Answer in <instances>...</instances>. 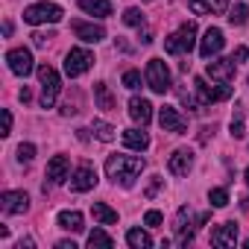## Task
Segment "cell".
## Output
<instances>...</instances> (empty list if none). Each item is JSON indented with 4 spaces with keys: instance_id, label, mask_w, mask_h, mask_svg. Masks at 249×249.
Segmentation results:
<instances>
[{
    "instance_id": "cell-1",
    "label": "cell",
    "mask_w": 249,
    "mask_h": 249,
    "mask_svg": "<svg viewBox=\"0 0 249 249\" xmlns=\"http://www.w3.org/2000/svg\"><path fill=\"white\" fill-rule=\"evenodd\" d=\"M144 167H147V161L141 156H108L106 159V176L123 188H132Z\"/></svg>"
},
{
    "instance_id": "cell-2",
    "label": "cell",
    "mask_w": 249,
    "mask_h": 249,
    "mask_svg": "<svg viewBox=\"0 0 249 249\" xmlns=\"http://www.w3.org/2000/svg\"><path fill=\"white\" fill-rule=\"evenodd\" d=\"M194 47H196V24H194V21L182 24L176 33H170V36L164 38V50H167L170 56H188Z\"/></svg>"
},
{
    "instance_id": "cell-3",
    "label": "cell",
    "mask_w": 249,
    "mask_h": 249,
    "mask_svg": "<svg viewBox=\"0 0 249 249\" xmlns=\"http://www.w3.org/2000/svg\"><path fill=\"white\" fill-rule=\"evenodd\" d=\"M38 82H41V108H53L56 97L62 91V76L50 65H38Z\"/></svg>"
},
{
    "instance_id": "cell-4",
    "label": "cell",
    "mask_w": 249,
    "mask_h": 249,
    "mask_svg": "<svg viewBox=\"0 0 249 249\" xmlns=\"http://www.w3.org/2000/svg\"><path fill=\"white\" fill-rule=\"evenodd\" d=\"M65 18V9L62 6H56V3H33L30 9H24V21L27 24H33V27H38V24H59Z\"/></svg>"
},
{
    "instance_id": "cell-5",
    "label": "cell",
    "mask_w": 249,
    "mask_h": 249,
    "mask_svg": "<svg viewBox=\"0 0 249 249\" xmlns=\"http://www.w3.org/2000/svg\"><path fill=\"white\" fill-rule=\"evenodd\" d=\"M91 68H94V53L85 50V47H71V53L65 56V73L71 79H76V76H82Z\"/></svg>"
},
{
    "instance_id": "cell-6",
    "label": "cell",
    "mask_w": 249,
    "mask_h": 249,
    "mask_svg": "<svg viewBox=\"0 0 249 249\" xmlns=\"http://www.w3.org/2000/svg\"><path fill=\"white\" fill-rule=\"evenodd\" d=\"M147 85L156 94H167L170 91V68L164 65V59H150L147 62Z\"/></svg>"
},
{
    "instance_id": "cell-7",
    "label": "cell",
    "mask_w": 249,
    "mask_h": 249,
    "mask_svg": "<svg viewBox=\"0 0 249 249\" xmlns=\"http://www.w3.org/2000/svg\"><path fill=\"white\" fill-rule=\"evenodd\" d=\"M194 88H196V97H199V103H202V106L223 103V100H229V97H231V85H229V82L208 85L202 76H196V79H194Z\"/></svg>"
},
{
    "instance_id": "cell-8",
    "label": "cell",
    "mask_w": 249,
    "mask_h": 249,
    "mask_svg": "<svg viewBox=\"0 0 249 249\" xmlns=\"http://www.w3.org/2000/svg\"><path fill=\"white\" fill-rule=\"evenodd\" d=\"M159 123H161V129L164 132H173V135H185L188 132V120L179 114V108L173 106H161L159 108Z\"/></svg>"
},
{
    "instance_id": "cell-9",
    "label": "cell",
    "mask_w": 249,
    "mask_h": 249,
    "mask_svg": "<svg viewBox=\"0 0 249 249\" xmlns=\"http://www.w3.org/2000/svg\"><path fill=\"white\" fill-rule=\"evenodd\" d=\"M6 62H9V71L15 73V76H30L33 73V53L27 50V47H15V50H9L6 53Z\"/></svg>"
},
{
    "instance_id": "cell-10",
    "label": "cell",
    "mask_w": 249,
    "mask_h": 249,
    "mask_svg": "<svg viewBox=\"0 0 249 249\" xmlns=\"http://www.w3.org/2000/svg\"><path fill=\"white\" fill-rule=\"evenodd\" d=\"M0 208H3V214H27L30 196L24 191H3L0 194Z\"/></svg>"
},
{
    "instance_id": "cell-11",
    "label": "cell",
    "mask_w": 249,
    "mask_h": 249,
    "mask_svg": "<svg viewBox=\"0 0 249 249\" xmlns=\"http://www.w3.org/2000/svg\"><path fill=\"white\" fill-rule=\"evenodd\" d=\"M223 44H226L223 30H220V27H208L205 36H202V41H199V56H202V59H214V56L223 50Z\"/></svg>"
},
{
    "instance_id": "cell-12",
    "label": "cell",
    "mask_w": 249,
    "mask_h": 249,
    "mask_svg": "<svg viewBox=\"0 0 249 249\" xmlns=\"http://www.w3.org/2000/svg\"><path fill=\"white\" fill-rule=\"evenodd\" d=\"M234 71H237V62L234 59H211L205 73L214 79V82H231L234 79Z\"/></svg>"
},
{
    "instance_id": "cell-13",
    "label": "cell",
    "mask_w": 249,
    "mask_h": 249,
    "mask_svg": "<svg viewBox=\"0 0 249 249\" xmlns=\"http://www.w3.org/2000/svg\"><path fill=\"white\" fill-rule=\"evenodd\" d=\"M91 188H97V170H94L91 164H79V167L73 170V176H71V191L85 194V191H91Z\"/></svg>"
},
{
    "instance_id": "cell-14",
    "label": "cell",
    "mask_w": 249,
    "mask_h": 249,
    "mask_svg": "<svg viewBox=\"0 0 249 249\" xmlns=\"http://www.w3.org/2000/svg\"><path fill=\"white\" fill-rule=\"evenodd\" d=\"M68 173H71V159L68 156H53L50 161H47V182L44 185H62L65 179H68Z\"/></svg>"
},
{
    "instance_id": "cell-15",
    "label": "cell",
    "mask_w": 249,
    "mask_h": 249,
    "mask_svg": "<svg viewBox=\"0 0 249 249\" xmlns=\"http://www.w3.org/2000/svg\"><path fill=\"white\" fill-rule=\"evenodd\" d=\"M71 30H73V36H76L79 41H85V44H97V41H103V38H106V30H103L100 24L73 21V24H71Z\"/></svg>"
},
{
    "instance_id": "cell-16",
    "label": "cell",
    "mask_w": 249,
    "mask_h": 249,
    "mask_svg": "<svg viewBox=\"0 0 249 249\" xmlns=\"http://www.w3.org/2000/svg\"><path fill=\"white\" fill-rule=\"evenodd\" d=\"M191 167H194V153H191V150H176V153L167 159V170H170L173 176H188Z\"/></svg>"
},
{
    "instance_id": "cell-17",
    "label": "cell",
    "mask_w": 249,
    "mask_h": 249,
    "mask_svg": "<svg viewBox=\"0 0 249 249\" xmlns=\"http://www.w3.org/2000/svg\"><path fill=\"white\" fill-rule=\"evenodd\" d=\"M129 117L135 123H141V126H150V120H153V103L144 100V97H132L129 100Z\"/></svg>"
},
{
    "instance_id": "cell-18",
    "label": "cell",
    "mask_w": 249,
    "mask_h": 249,
    "mask_svg": "<svg viewBox=\"0 0 249 249\" xmlns=\"http://www.w3.org/2000/svg\"><path fill=\"white\" fill-rule=\"evenodd\" d=\"M188 226H191V211H188V208H179V211H176V226H173L179 246H188V243L194 240V229H188Z\"/></svg>"
},
{
    "instance_id": "cell-19",
    "label": "cell",
    "mask_w": 249,
    "mask_h": 249,
    "mask_svg": "<svg viewBox=\"0 0 249 249\" xmlns=\"http://www.w3.org/2000/svg\"><path fill=\"white\" fill-rule=\"evenodd\" d=\"M211 243H214V246H234V243H237V223L229 220V223L217 226V229L211 231Z\"/></svg>"
},
{
    "instance_id": "cell-20",
    "label": "cell",
    "mask_w": 249,
    "mask_h": 249,
    "mask_svg": "<svg viewBox=\"0 0 249 249\" xmlns=\"http://www.w3.org/2000/svg\"><path fill=\"white\" fill-rule=\"evenodd\" d=\"M188 9L196 15H220L229 9V0H188Z\"/></svg>"
},
{
    "instance_id": "cell-21",
    "label": "cell",
    "mask_w": 249,
    "mask_h": 249,
    "mask_svg": "<svg viewBox=\"0 0 249 249\" xmlns=\"http://www.w3.org/2000/svg\"><path fill=\"white\" fill-rule=\"evenodd\" d=\"M76 6H79L82 12H88L91 18H111V15H114L111 0H79Z\"/></svg>"
},
{
    "instance_id": "cell-22",
    "label": "cell",
    "mask_w": 249,
    "mask_h": 249,
    "mask_svg": "<svg viewBox=\"0 0 249 249\" xmlns=\"http://www.w3.org/2000/svg\"><path fill=\"white\" fill-rule=\"evenodd\" d=\"M123 147L144 153V150L150 147V135L144 132V126H141V129H126V132H123Z\"/></svg>"
},
{
    "instance_id": "cell-23",
    "label": "cell",
    "mask_w": 249,
    "mask_h": 249,
    "mask_svg": "<svg viewBox=\"0 0 249 249\" xmlns=\"http://www.w3.org/2000/svg\"><path fill=\"white\" fill-rule=\"evenodd\" d=\"M56 223H59L65 231H82V229H85V220H82L79 211H59Z\"/></svg>"
},
{
    "instance_id": "cell-24",
    "label": "cell",
    "mask_w": 249,
    "mask_h": 249,
    "mask_svg": "<svg viewBox=\"0 0 249 249\" xmlns=\"http://www.w3.org/2000/svg\"><path fill=\"white\" fill-rule=\"evenodd\" d=\"M91 214H94V220H97L100 226H111V223H117V211L108 208L106 202H94V205H91Z\"/></svg>"
},
{
    "instance_id": "cell-25",
    "label": "cell",
    "mask_w": 249,
    "mask_h": 249,
    "mask_svg": "<svg viewBox=\"0 0 249 249\" xmlns=\"http://www.w3.org/2000/svg\"><path fill=\"white\" fill-rule=\"evenodd\" d=\"M94 97H97V106L106 108V111H111V108L117 106V100H114V94L108 91L106 82H97V85H94Z\"/></svg>"
},
{
    "instance_id": "cell-26",
    "label": "cell",
    "mask_w": 249,
    "mask_h": 249,
    "mask_svg": "<svg viewBox=\"0 0 249 249\" xmlns=\"http://www.w3.org/2000/svg\"><path fill=\"white\" fill-rule=\"evenodd\" d=\"M126 243H129L132 249H150V246H153V237H150L144 229H129V231H126Z\"/></svg>"
},
{
    "instance_id": "cell-27",
    "label": "cell",
    "mask_w": 249,
    "mask_h": 249,
    "mask_svg": "<svg viewBox=\"0 0 249 249\" xmlns=\"http://www.w3.org/2000/svg\"><path fill=\"white\" fill-rule=\"evenodd\" d=\"M88 246H91V249H111L114 240H111V234H106L103 229H94V231L88 234Z\"/></svg>"
},
{
    "instance_id": "cell-28",
    "label": "cell",
    "mask_w": 249,
    "mask_h": 249,
    "mask_svg": "<svg viewBox=\"0 0 249 249\" xmlns=\"http://www.w3.org/2000/svg\"><path fill=\"white\" fill-rule=\"evenodd\" d=\"M123 24H126V27H135V30H144V27H147V18H144L141 9L129 6L126 12H123Z\"/></svg>"
},
{
    "instance_id": "cell-29",
    "label": "cell",
    "mask_w": 249,
    "mask_h": 249,
    "mask_svg": "<svg viewBox=\"0 0 249 249\" xmlns=\"http://www.w3.org/2000/svg\"><path fill=\"white\" fill-rule=\"evenodd\" d=\"M246 21H249V6L246 3H237V6L229 9V24L231 27H243Z\"/></svg>"
},
{
    "instance_id": "cell-30",
    "label": "cell",
    "mask_w": 249,
    "mask_h": 249,
    "mask_svg": "<svg viewBox=\"0 0 249 249\" xmlns=\"http://www.w3.org/2000/svg\"><path fill=\"white\" fill-rule=\"evenodd\" d=\"M114 132H117V129L111 126V123H106V120H94V135H97L100 141H106V144L114 141Z\"/></svg>"
},
{
    "instance_id": "cell-31",
    "label": "cell",
    "mask_w": 249,
    "mask_h": 249,
    "mask_svg": "<svg viewBox=\"0 0 249 249\" xmlns=\"http://www.w3.org/2000/svg\"><path fill=\"white\" fill-rule=\"evenodd\" d=\"M229 132H231V138H243V135H246V129H243V111H240V106H234V114H231V123H229Z\"/></svg>"
},
{
    "instance_id": "cell-32",
    "label": "cell",
    "mask_w": 249,
    "mask_h": 249,
    "mask_svg": "<svg viewBox=\"0 0 249 249\" xmlns=\"http://www.w3.org/2000/svg\"><path fill=\"white\" fill-rule=\"evenodd\" d=\"M208 202H211L214 208H226V205H229V191H226V188H211V191H208Z\"/></svg>"
},
{
    "instance_id": "cell-33",
    "label": "cell",
    "mask_w": 249,
    "mask_h": 249,
    "mask_svg": "<svg viewBox=\"0 0 249 249\" xmlns=\"http://www.w3.org/2000/svg\"><path fill=\"white\" fill-rule=\"evenodd\" d=\"M33 159H36V144H30V141L21 144V147H18V164L27 167V164H33Z\"/></svg>"
},
{
    "instance_id": "cell-34",
    "label": "cell",
    "mask_w": 249,
    "mask_h": 249,
    "mask_svg": "<svg viewBox=\"0 0 249 249\" xmlns=\"http://www.w3.org/2000/svg\"><path fill=\"white\" fill-rule=\"evenodd\" d=\"M141 82H144V79H141V71H135V68L123 73V85H126L129 91H138V88H141Z\"/></svg>"
},
{
    "instance_id": "cell-35",
    "label": "cell",
    "mask_w": 249,
    "mask_h": 249,
    "mask_svg": "<svg viewBox=\"0 0 249 249\" xmlns=\"http://www.w3.org/2000/svg\"><path fill=\"white\" fill-rule=\"evenodd\" d=\"M50 38H56L53 30H38V33H33V44H36V47H47Z\"/></svg>"
},
{
    "instance_id": "cell-36",
    "label": "cell",
    "mask_w": 249,
    "mask_h": 249,
    "mask_svg": "<svg viewBox=\"0 0 249 249\" xmlns=\"http://www.w3.org/2000/svg\"><path fill=\"white\" fill-rule=\"evenodd\" d=\"M161 185H164V179H161V176H153V182L147 185V191H144V196H147V199H153V196H156V191H159Z\"/></svg>"
},
{
    "instance_id": "cell-37",
    "label": "cell",
    "mask_w": 249,
    "mask_h": 249,
    "mask_svg": "<svg viewBox=\"0 0 249 249\" xmlns=\"http://www.w3.org/2000/svg\"><path fill=\"white\" fill-rule=\"evenodd\" d=\"M161 220H164V217H161V211H156V208H150V211L144 214V223H147V226H161Z\"/></svg>"
},
{
    "instance_id": "cell-38",
    "label": "cell",
    "mask_w": 249,
    "mask_h": 249,
    "mask_svg": "<svg viewBox=\"0 0 249 249\" xmlns=\"http://www.w3.org/2000/svg\"><path fill=\"white\" fill-rule=\"evenodd\" d=\"M12 132V111H3V132L0 135H9Z\"/></svg>"
},
{
    "instance_id": "cell-39",
    "label": "cell",
    "mask_w": 249,
    "mask_h": 249,
    "mask_svg": "<svg viewBox=\"0 0 249 249\" xmlns=\"http://www.w3.org/2000/svg\"><path fill=\"white\" fill-rule=\"evenodd\" d=\"M246 56H249V50H246V47H234V56H231V59L240 65V62H246Z\"/></svg>"
},
{
    "instance_id": "cell-40",
    "label": "cell",
    "mask_w": 249,
    "mask_h": 249,
    "mask_svg": "<svg viewBox=\"0 0 249 249\" xmlns=\"http://www.w3.org/2000/svg\"><path fill=\"white\" fill-rule=\"evenodd\" d=\"M18 100H21V103H30V100H33V94H30V88H27V85L18 91Z\"/></svg>"
},
{
    "instance_id": "cell-41",
    "label": "cell",
    "mask_w": 249,
    "mask_h": 249,
    "mask_svg": "<svg viewBox=\"0 0 249 249\" xmlns=\"http://www.w3.org/2000/svg\"><path fill=\"white\" fill-rule=\"evenodd\" d=\"M56 249H76V243H73V240H59Z\"/></svg>"
},
{
    "instance_id": "cell-42",
    "label": "cell",
    "mask_w": 249,
    "mask_h": 249,
    "mask_svg": "<svg viewBox=\"0 0 249 249\" xmlns=\"http://www.w3.org/2000/svg\"><path fill=\"white\" fill-rule=\"evenodd\" d=\"M240 208H243V211L249 214V196H243V199H240Z\"/></svg>"
},
{
    "instance_id": "cell-43",
    "label": "cell",
    "mask_w": 249,
    "mask_h": 249,
    "mask_svg": "<svg viewBox=\"0 0 249 249\" xmlns=\"http://www.w3.org/2000/svg\"><path fill=\"white\" fill-rule=\"evenodd\" d=\"M243 179H246V185H249V167H246V170H243Z\"/></svg>"
},
{
    "instance_id": "cell-44",
    "label": "cell",
    "mask_w": 249,
    "mask_h": 249,
    "mask_svg": "<svg viewBox=\"0 0 249 249\" xmlns=\"http://www.w3.org/2000/svg\"><path fill=\"white\" fill-rule=\"evenodd\" d=\"M246 246H249V240H246Z\"/></svg>"
}]
</instances>
